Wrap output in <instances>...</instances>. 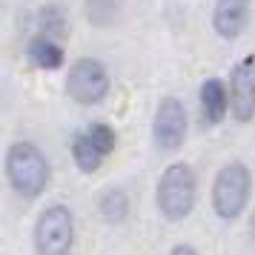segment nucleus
<instances>
[{
	"label": "nucleus",
	"instance_id": "f3484780",
	"mask_svg": "<svg viewBox=\"0 0 255 255\" xmlns=\"http://www.w3.org/2000/svg\"><path fill=\"white\" fill-rule=\"evenodd\" d=\"M250 235H253V241H255V212H253V218H250Z\"/></svg>",
	"mask_w": 255,
	"mask_h": 255
},
{
	"label": "nucleus",
	"instance_id": "20e7f679",
	"mask_svg": "<svg viewBox=\"0 0 255 255\" xmlns=\"http://www.w3.org/2000/svg\"><path fill=\"white\" fill-rule=\"evenodd\" d=\"M72 241H75V218L69 207L63 204L46 207L35 224V253L63 255L72 250Z\"/></svg>",
	"mask_w": 255,
	"mask_h": 255
},
{
	"label": "nucleus",
	"instance_id": "4468645a",
	"mask_svg": "<svg viewBox=\"0 0 255 255\" xmlns=\"http://www.w3.org/2000/svg\"><path fill=\"white\" fill-rule=\"evenodd\" d=\"M40 35L58 37V40L69 35V23H66V17L60 14L58 6H46V9L40 12Z\"/></svg>",
	"mask_w": 255,
	"mask_h": 255
},
{
	"label": "nucleus",
	"instance_id": "f257e3e1",
	"mask_svg": "<svg viewBox=\"0 0 255 255\" xmlns=\"http://www.w3.org/2000/svg\"><path fill=\"white\" fill-rule=\"evenodd\" d=\"M6 175L9 184L20 198H37L49 184V161L35 143L20 140L6 155Z\"/></svg>",
	"mask_w": 255,
	"mask_h": 255
},
{
	"label": "nucleus",
	"instance_id": "9b49d317",
	"mask_svg": "<svg viewBox=\"0 0 255 255\" xmlns=\"http://www.w3.org/2000/svg\"><path fill=\"white\" fill-rule=\"evenodd\" d=\"M72 158L78 163V169L81 172H98L101 169V163H104V152L95 146V140L86 135V132H78L75 138H72Z\"/></svg>",
	"mask_w": 255,
	"mask_h": 255
},
{
	"label": "nucleus",
	"instance_id": "0eeeda50",
	"mask_svg": "<svg viewBox=\"0 0 255 255\" xmlns=\"http://www.w3.org/2000/svg\"><path fill=\"white\" fill-rule=\"evenodd\" d=\"M230 106L238 124H250L255 118V55L241 58L232 69Z\"/></svg>",
	"mask_w": 255,
	"mask_h": 255
},
{
	"label": "nucleus",
	"instance_id": "2eb2a0df",
	"mask_svg": "<svg viewBox=\"0 0 255 255\" xmlns=\"http://www.w3.org/2000/svg\"><path fill=\"white\" fill-rule=\"evenodd\" d=\"M86 135L95 140V146L104 152V155H109V152L115 149V132H112V127H106V124H92V127L86 129Z\"/></svg>",
	"mask_w": 255,
	"mask_h": 255
},
{
	"label": "nucleus",
	"instance_id": "ddd939ff",
	"mask_svg": "<svg viewBox=\"0 0 255 255\" xmlns=\"http://www.w3.org/2000/svg\"><path fill=\"white\" fill-rule=\"evenodd\" d=\"M118 17V0H86V20L98 29L109 26Z\"/></svg>",
	"mask_w": 255,
	"mask_h": 255
},
{
	"label": "nucleus",
	"instance_id": "7ed1b4c3",
	"mask_svg": "<svg viewBox=\"0 0 255 255\" xmlns=\"http://www.w3.org/2000/svg\"><path fill=\"white\" fill-rule=\"evenodd\" d=\"M250 192H253L250 166H244L241 161L227 163L215 175V184H212V207H215V215L224 221L238 218L244 209H247V204H250Z\"/></svg>",
	"mask_w": 255,
	"mask_h": 255
},
{
	"label": "nucleus",
	"instance_id": "39448f33",
	"mask_svg": "<svg viewBox=\"0 0 255 255\" xmlns=\"http://www.w3.org/2000/svg\"><path fill=\"white\" fill-rule=\"evenodd\" d=\"M109 92V72L101 60L95 58H81L72 63L66 75V95L81 106H95L101 104Z\"/></svg>",
	"mask_w": 255,
	"mask_h": 255
},
{
	"label": "nucleus",
	"instance_id": "dca6fc26",
	"mask_svg": "<svg viewBox=\"0 0 255 255\" xmlns=\"http://www.w3.org/2000/svg\"><path fill=\"white\" fill-rule=\"evenodd\" d=\"M172 253H178V255H181V253H195V247H189V244H175Z\"/></svg>",
	"mask_w": 255,
	"mask_h": 255
},
{
	"label": "nucleus",
	"instance_id": "f03ea898",
	"mask_svg": "<svg viewBox=\"0 0 255 255\" xmlns=\"http://www.w3.org/2000/svg\"><path fill=\"white\" fill-rule=\"evenodd\" d=\"M198 198V181L195 172L186 163H172L166 166L155 189V204L166 221H181L186 218Z\"/></svg>",
	"mask_w": 255,
	"mask_h": 255
},
{
	"label": "nucleus",
	"instance_id": "423d86ee",
	"mask_svg": "<svg viewBox=\"0 0 255 255\" xmlns=\"http://www.w3.org/2000/svg\"><path fill=\"white\" fill-rule=\"evenodd\" d=\"M152 138L163 152H175L186 138V109L178 98H163L155 109Z\"/></svg>",
	"mask_w": 255,
	"mask_h": 255
},
{
	"label": "nucleus",
	"instance_id": "f8f14e48",
	"mask_svg": "<svg viewBox=\"0 0 255 255\" xmlns=\"http://www.w3.org/2000/svg\"><path fill=\"white\" fill-rule=\"evenodd\" d=\"M98 212H101V218H104L106 224H121L129 212L127 192H121V189H106L104 195H101V201H98Z\"/></svg>",
	"mask_w": 255,
	"mask_h": 255
},
{
	"label": "nucleus",
	"instance_id": "9d476101",
	"mask_svg": "<svg viewBox=\"0 0 255 255\" xmlns=\"http://www.w3.org/2000/svg\"><path fill=\"white\" fill-rule=\"evenodd\" d=\"M29 60L35 63L37 69H60L63 66V49H60L58 37H49V35H37L29 49H26Z\"/></svg>",
	"mask_w": 255,
	"mask_h": 255
},
{
	"label": "nucleus",
	"instance_id": "6e6552de",
	"mask_svg": "<svg viewBox=\"0 0 255 255\" xmlns=\"http://www.w3.org/2000/svg\"><path fill=\"white\" fill-rule=\"evenodd\" d=\"M250 6L253 0H215V12H212L215 35L224 40L241 37L250 23Z\"/></svg>",
	"mask_w": 255,
	"mask_h": 255
},
{
	"label": "nucleus",
	"instance_id": "1a4fd4ad",
	"mask_svg": "<svg viewBox=\"0 0 255 255\" xmlns=\"http://www.w3.org/2000/svg\"><path fill=\"white\" fill-rule=\"evenodd\" d=\"M227 104H230L227 86L218 78L204 81V86H201V112H204V121H207L209 127L221 124V118L227 115Z\"/></svg>",
	"mask_w": 255,
	"mask_h": 255
}]
</instances>
